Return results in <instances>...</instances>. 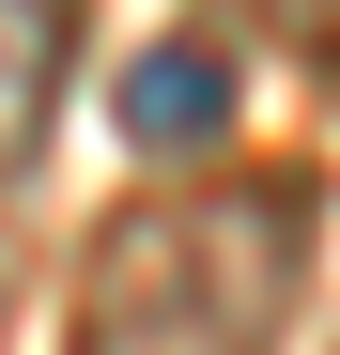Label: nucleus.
Listing matches in <instances>:
<instances>
[{"label": "nucleus", "mask_w": 340, "mask_h": 355, "mask_svg": "<svg viewBox=\"0 0 340 355\" xmlns=\"http://www.w3.org/2000/svg\"><path fill=\"white\" fill-rule=\"evenodd\" d=\"M78 62V0H0V186L46 155V108H62Z\"/></svg>", "instance_id": "obj_3"}, {"label": "nucleus", "mask_w": 340, "mask_h": 355, "mask_svg": "<svg viewBox=\"0 0 340 355\" xmlns=\"http://www.w3.org/2000/svg\"><path fill=\"white\" fill-rule=\"evenodd\" d=\"M108 124H124L139 170L216 155V139H232V46H216V31H155L139 62H124V108H108Z\"/></svg>", "instance_id": "obj_2"}, {"label": "nucleus", "mask_w": 340, "mask_h": 355, "mask_svg": "<svg viewBox=\"0 0 340 355\" xmlns=\"http://www.w3.org/2000/svg\"><path fill=\"white\" fill-rule=\"evenodd\" d=\"M309 278V186L124 201L78 263V355H278Z\"/></svg>", "instance_id": "obj_1"}, {"label": "nucleus", "mask_w": 340, "mask_h": 355, "mask_svg": "<svg viewBox=\"0 0 340 355\" xmlns=\"http://www.w3.org/2000/svg\"><path fill=\"white\" fill-rule=\"evenodd\" d=\"M216 31H263V46H294V62H340V0H201Z\"/></svg>", "instance_id": "obj_4"}]
</instances>
